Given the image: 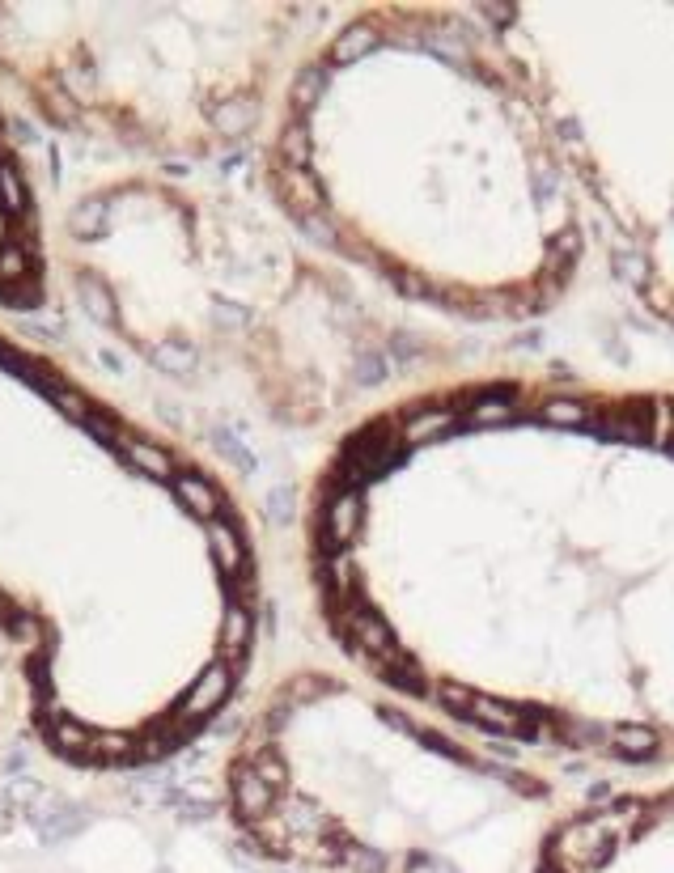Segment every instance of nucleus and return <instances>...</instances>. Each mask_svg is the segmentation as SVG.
Instances as JSON below:
<instances>
[{"label":"nucleus","instance_id":"4","mask_svg":"<svg viewBox=\"0 0 674 873\" xmlns=\"http://www.w3.org/2000/svg\"><path fill=\"white\" fill-rule=\"evenodd\" d=\"M327 9H13L0 73L47 119L149 153H212L272 115Z\"/></svg>","mask_w":674,"mask_h":873},{"label":"nucleus","instance_id":"2","mask_svg":"<svg viewBox=\"0 0 674 873\" xmlns=\"http://www.w3.org/2000/svg\"><path fill=\"white\" fill-rule=\"evenodd\" d=\"M47 272L0 132V649L60 759L128 768L225 712L255 653L259 564L195 454L34 340Z\"/></svg>","mask_w":674,"mask_h":873},{"label":"nucleus","instance_id":"5","mask_svg":"<svg viewBox=\"0 0 674 873\" xmlns=\"http://www.w3.org/2000/svg\"><path fill=\"white\" fill-rule=\"evenodd\" d=\"M632 297L674 331V5H480Z\"/></svg>","mask_w":674,"mask_h":873},{"label":"nucleus","instance_id":"3","mask_svg":"<svg viewBox=\"0 0 674 873\" xmlns=\"http://www.w3.org/2000/svg\"><path fill=\"white\" fill-rule=\"evenodd\" d=\"M263 153L285 225L454 323L552 314L590 255L577 178L480 5H357L289 68Z\"/></svg>","mask_w":674,"mask_h":873},{"label":"nucleus","instance_id":"6","mask_svg":"<svg viewBox=\"0 0 674 873\" xmlns=\"http://www.w3.org/2000/svg\"><path fill=\"white\" fill-rule=\"evenodd\" d=\"M5 674L9 670H0V717H5Z\"/></svg>","mask_w":674,"mask_h":873},{"label":"nucleus","instance_id":"1","mask_svg":"<svg viewBox=\"0 0 674 873\" xmlns=\"http://www.w3.org/2000/svg\"><path fill=\"white\" fill-rule=\"evenodd\" d=\"M301 551L374 687L509 755L674 763V390L416 386L335 437Z\"/></svg>","mask_w":674,"mask_h":873}]
</instances>
